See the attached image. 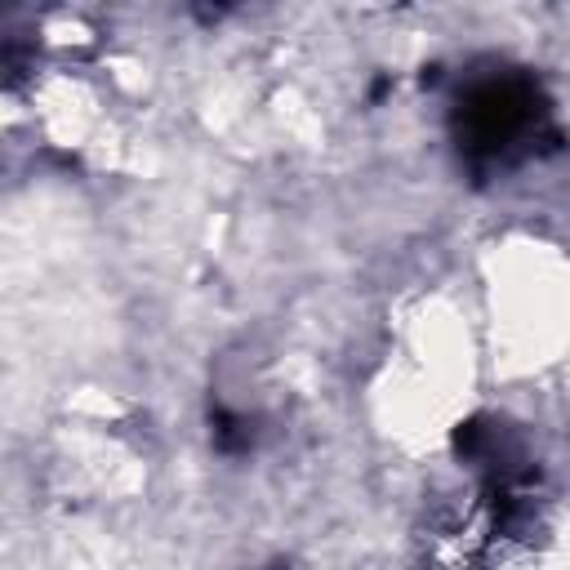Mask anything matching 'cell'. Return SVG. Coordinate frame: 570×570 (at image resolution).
I'll return each mask as SVG.
<instances>
[{"label":"cell","instance_id":"cell-1","mask_svg":"<svg viewBox=\"0 0 570 570\" xmlns=\"http://www.w3.org/2000/svg\"><path fill=\"white\" fill-rule=\"evenodd\" d=\"M534 125V102L525 85L490 80L468 98V138L476 151H503Z\"/></svg>","mask_w":570,"mask_h":570}]
</instances>
